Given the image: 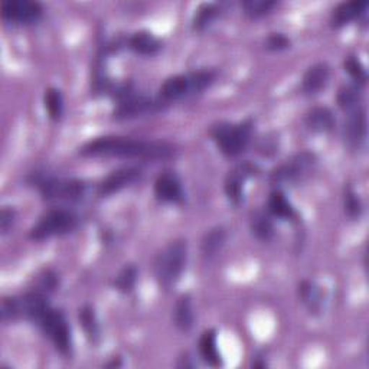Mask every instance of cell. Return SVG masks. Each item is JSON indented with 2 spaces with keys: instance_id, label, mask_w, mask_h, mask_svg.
Masks as SVG:
<instances>
[{
  "instance_id": "obj_1",
  "label": "cell",
  "mask_w": 369,
  "mask_h": 369,
  "mask_svg": "<svg viewBox=\"0 0 369 369\" xmlns=\"http://www.w3.org/2000/svg\"><path fill=\"white\" fill-rule=\"evenodd\" d=\"M80 153L82 156H112L124 159L163 160L169 159L175 153V149L166 142H149L130 137L107 136L85 143L80 149Z\"/></svg>"
},
{
  "instance_id": "obj_2",
  "label": "cell",
  "mask_w": 369,
  "mask_h": 369,
  "mask_svg": "<svg viewBox=\"0 0 369 369\" xmlns=\"http://www.w3.org/2000/svg\"><path fill=\"white\" fill-rule=\"evenodd\" d=\"M212 71H198L167 78L159 90V100L166 104L192 94H199L213 82Z\"/></svg>"
},
{
  "instance_id": "obj_3",
  "label": "cell",
  "mask_w": 369,
  "mask_h": 369,
  "mask_svg": "<svg viewBox=\"0 0 369 369\" xmlns=\"http://www.w3.org/2000/svg\"><path fill=\"white\" fill-rule=\"evenodd\" d=\"M188 257V246L186 241L178 240L170 243L158 257L155 262V276L158 283L169 289L176 285L179 280Z\"/></svg>"
},
{
  "instance_id": "obj_4",
  "label": "cell",
  "mask_w": 369,
  "mask_h": 369,
  "mask_svg": "<svg viewBox=\"0 0 369 369\" xmlns=\"http://www.w3.org/2000/svg\"><path fill=\"white\" fill-rule=\"evenodd\" d=\"M35 323L57 348L59 354L63 356L71 355L73 340H71V329L65 316L59 312L48 306L42 315L35 320Z\"/></svg>"
},
{
  "instance_id": "obj_5",
  "label": "cell",
  "mask_w": 369,
  "mask_h": 369,
  "mask_svg": "<svg viewBox=\"0 0 369 369\" xmlns=\"http://www.w3.org/2000/svg\"><path fill=\"white\" fill-rule=\"evenodd\" d=\"M251 120L240 124L221 123L212 128V137L221 151L227 156H238L246 150L251 137Z\"/></svg>"
},
{
  "instance_id": "obj_6",
  "label": "cell",
  "mask_w": 369,
  "mask_h": 369,
  "mask_svg": "<svg viewBox=\"0 0 369 369\" xmlns=\"http://www.w3.org/2000/svg\"><path fill=\"white\" fill-rule=\"evenodd\" d=\"M78 225L77 215L68 209H52L33 225L29 236L33 241H43L51 236L74 231Z\"/></svg>"
},
{
  "instance_id": "obj_7",
  "label": "cell",
  "mask_w": 369,
  "mask_h": 369,
  "mask_svg": "<svg viewBox=\"0 0 369 369\" xmlns=\"http://www.w3.org/2000/svg\"><path fill=\"white\" fill-rule=\"evenodd\" d=\"M40 190L42 197L48 201L74 202L84 197L85 185L77 179H59L54 176L36 175L32 181Z\"/></svg>"
},
{
  "instance_id": "obj_8",
  "label": "cell",
  "mask_w": 369,
  "mask_h": 369,
  "mask_svg": "<svg viewBox=\"0 0 369 369\" xmlns=\"http://www.w3.org/2000/svg\"><path fill=\"white\" fill-rule=\"evenodd\" d=\"M316 165V156L310 151H301L292 156L285 163H281L271 172L270 181L274 185L283 183H293L309 175V172L313 170Z\"/></svg>"
},
{
  "instance_id": "obj_9",
  "label": "cell",
  "mask_w": 369,
  "mask_h": 369,
  "mask_svg": "<svg viewBox=\"0 0 369 369\" xmlns=\"http://www.w3.org/2000/svg\"><path fill=\"white\" fill-rule=\"evenodd\" d=\"M120 103L114 112V117L117 120H127V119H135L139 116L155 113L162 108L160 100H151L144 96H135L130 93L128 89L119 90Z\"/></svg>"
},
{
  "instance_id": "obj_10",
  "label": "cell",
  "mask_w": 369,
  "mask_h": 369,
  "mask_svg": "<svg viewBox=\"0 0 369 369\" xmlns=\"http://www.w3.org/2000/svg\"><path fill=\"white\" fill-rule=\"evenodd\" d=\"M0 10L5 20L22 25L33 24L43 12L38 2H31V0H6L0 6Z\"/></svg>"
},
{
  "instance_id": "obj_11",
  "label": "cell",
  "mask_w": 369,
  "mask_h": 369,
  "mask_svg": "<svg viewBox=\"0 0 369 369\" xmlns=\"http://www.w3.org/2000/svg\"><path fill=\"white\" fill-rule=\"evenodd\" d=\"M258 172V167L251 162L238 163L232 170H229L225 179V193L228 199L238 205L243 202L244 198V185Z\"/></svg>"
},
{
  "instance_id": "obj_12",
  "label": "cell",
  "mask_w": 369,
  "mask_h": 369,
  "mask_svg": "<svg viewBox=\"0 0 369 369\" xmlns=\"http://www.w3.org/2000/svg\"><path fill=\"white\" fill-rule=\"evenodd\" d=\"M142 178V170L139 167H121L110 173L100 185V197H108L127 186H132Z\"/></svg>"
},
{
  "instance_id": "obj_13",
  "label": "cell",
  "mask_w": 369,
  "mask_h": 369,
  "mask_svg": "<svg viewBox=\"0 0 369 369\" xmlns=\"http://www.w3.org/2000/svg\"><path fill=\"white\" fill-rule=\"evenodd\" d=\"M156 198L166 204H178L183 199V190L179 178L173 173H162L155 182Z\"/></svg>"
},
{
  "instance_id": "obj_14",
  "label": "cell",
  "mask_w": 369,
  "mask_h": 369,
  "mask_svg": "<svg viewBox=\"0 0 369 369\" xmlns=\"http://www.w3.org/2000/svg\"><path fill=\"white\" fill-rule=\"evenodd\" d=\"M331 77V68L326 62H317L305 73L301 80V91L315 96L326 86Z\"/></svg>"
},
{
  "instance_id": "obj_15",
  "label": "cell",
  "mask_w": 369,
  "mask_h": 369,
  "mask_svg": "<svg viewBox=\"0 0 369 369\" xmlns=\"http://www.w3.org/2000/svg\"><path fill=\"white\" fill-rule=\"evenodd\" d=\"M366 136V116L365 110L358 105L348 112L345 123V137L352 146H359Z\"/></svg>"
},
{
  "instance_id": "obj_16",
  "label": "cell",
  "mask_w": 369,
  "mask_h": 369,
  "mask_svg": "<svg viewBox=\"0 0 369 369\" xmlns=\"http://www.w3.org/2000/svg\"><path fill=\"white\" fill-rule=\"evenodd\" d=\"M368 8V2H362V0H352V2H345L340 3L332 13V27L333 28H342L345 25L351 24L352 20L358 19L365 13V9Z\"/></svg>"
},
{
  "instance_id": "obj_17",
  "label": "cell",
  "mask_w": 369,
  "mask_h": 369,
  "mask_svg": "<svg viewBox=\"0 0 369 369\" xmlns=\"http://www.w3.org/2000/svg\"><path fill=\"white\" fill-rule=\"evenodd\" d=\"M335 124V116L328 107H315L306 116V126L315 133H329Z\"/></svg>"
},
{
  "instance_id": "obj_18",
  "label": "cell",
  "mask_w": 369,
  "mask_h": 369,
  "mask_svg": "<svg viewBox=\"0 0 369 369\" xmlns=\"http://www.w3.org/2000/svg\"><path fill=\"white\" fill-rule=\"evenodd\" d=\"M130 48H132L136 54L144 57H153L160 51L162 43L155 35H151L150 32L146 31H140L130 38Z\"/></svg>"
},
{
  "instance_id": "obj_19",
  "label": "cell",
  "mask_w": 369,
  "mask_h": 369,
  "mask_svg": "<svg viewBox=\"0 0 369 369\" xmlns=\"http://www.w3.org/2000/svg\"><path fill=\"white\" fill-rule=\"evenodd\" d=\"M199 354L202 359L211 366H221L223 358L218 349V342H216V332L206 331L199 339Z\"/></svg>"
},
{
  "instance_id": "obj_20",
  "label": "cell",
  "mask_w": 369,
  "mask_h": 369,
  "mask_svg": "<svg viewBox=\"0 0 369 369\" xmlns=\"http://www.w3.org/2000/svg\"><path fill=\"white\" fill-rule=\"evenodd\" d=\"M269 213L280 220H294L296 211L290 201L286 198V195L281 190H273L269 198Z\"/></svg>"
},
{
  "instance_id": "obj_21",
  "label": "cell",
  "mask_w": 369,
  "mask_h": 369,
  "mask_svg": "<svg viewBox=\"0 0 369 369\" xmlns=\"http://www.w3.org/2000/svg\"><path fill=\"white\" fill-rule=\"evenodd\" d=\"M299 297L305 303L306 308L310 310V313H319L322 309V301H323V293L322 289L313 283V281H301L299 286Z\"/></svg>"
},
{
  "instance_id": "obj_22",
  "label": "cell",
  "mask_w": 369,
  "mask_h": 369,
  "mask_svg": "<svg viewBox=\"0 0 369 369\" xmlns=\"http://www.w3.org/2000/svg\"><path fill=\"white\" fill-rule=\"evenodd\" d=\"M225 241H227V232L223 227H216L211 229L202 238V244H201L202 255L208 259L213 258L223 250V247L225 246Z\"/></svg>"
},
{
  "instance_id": "obj_23",
  "label": "cell",
  "mask_w": 369,
  "mask_h": 369,
  "mask_svg": "<svg viewBox=\"0 0 369 369\" xmlns=\"http://www.w3.org/2000/svg\"><path fill=\"white\" fill-rule=\"evenodd\" d=\"M173 319L178 329L182 332H189L193 326V310H192V300L188 294H183L178 299L175 310H173Z\"/></svg>"
},
{
  "instance_id": "obj_24",
  "label": "cell",
  "mask_w": 369,
  "mask_h": 369,
  "mask_svg": "<svg viewBox=\"0 0 369 369\" xmlns=\"http://www.w3.org/2000/svg\"><path fill=\"white\" fill-rule=\"evenodd\" d=\"M251 232L255 238L262 241H269L274 235L273 221L270 218V213L263 211H257L251 218Z\"/></svg>"
},
{
  "instance_id": "obj_25",
  "label": "cell",
  "mask_w": 369,
  "mask_h": 369,
  "mask_svg": "<svg viewBox=\"0 0 369 369\" xmlns=\"http://www.w3.org/2000/svg\"><path fill=\"white\" fill-rule=\"evenodd\" d=\"M80 322L84 332L86 333V338H89L91 342H96L98 339L100 331H98V323L96 319V313L91 308L85 306L80 310Z\"/></svg>"
},
{
  "instance_id": "obj_26",
  "label": "cell",
  "mask_w": 369,
  "mask_h": 369,
  "mask_svg": "<svg viewBox=\"0 0 369 369\" xmlns=\"http://www.w3.org/2000/svg\"><path fill=\"white\" fill-rule=\"evenodd\" d=\"M45 108H47V112L52 120L58 121L62 117L63 98H62V94L59 90L48 89L45 91Z\"/></svg>"
},
{
  "instance_id": "obj_27",
  "label": "cell",
  "mask_w": 369,
  "mask_h": 369,
  "mask_svg": "<svg viewBox=\"0 0 369 369\" xmlns=\"http://www.w3.org/2000/svg\"><path fill=\"white\" fill-rule=\"evenodd\" d=\"M276 5L277 3L271 2V0H246L243 3V9L248 17L258 19L270 13Z\"/></svg>"
},
{
  "instance_id": "obj_28",
  "label": "cell",
  "mask_w": 369,
  "mask_h": 369,
  "mask_svg": "<svg viewBox=\"0 0 369 369\" xmlns=\"http://www.w3.org/2000/svg\"><path fill=\"white\" fill-rule=\"evenodd\" d=\"M359 103H361V93H359L358 85L343 86L338 94V104L346 112H349L352 110V108L358 107Z\"/></svg>"
},
{
  "instance_id": "obj_29",
  "label": "cell",
  "mask_w": 369,
  "mask_h": 369,
  "mask_svg": "<svg viewBox=\"0 0 369 369\" xmlns=\"http://www.w3.org/2000/svg\"><path fill=\"white\" fill-rule=\"evenodd\" d=\"M137 280V270L135 266H126L114 280V286L121 293H130L133 290Z\"/></svg>"
},
{
  "instance_id": "obj_30",
  "label": "cell",
  "mask_w": 369,
  "mask_h": 369,
  "mask_svg": "<svg viewBox=\"0 0 369 369\" xmlns=\"http://www.w3.org/2000/svg\"><path fill=\"white\" fill-rule=\"evenodd\" d=\"M220 15V9L216 5H202L197 15H195L193 19V29L195 31H202L205 29L211 22Z\"/></svg>"
},
{
  "instance_id": "obj_31",
  "label": "cell",
  "mask_w": 369,
  "mask_h": 369,
  "mask_svg": "<svg viewBox=\"0 0 369 369\" xmlns=\"http://www.w3.org/2000/svg\"><path fill=\"white\" fill-rule=\"evenodd\" d=\"M58 287V277L54 271L47 270L43 271L38 278H36V285H35V292L43 294V296H50L52 292H55Z\"/></svg>"
},
{
  "instance_id": "obj_32",
  "label": "cell",
  "mask_w": 369,
  "mask_h": 369,
  "mask_svg": "<svg viewBox=\"0 0 369 369\" xmlns=\"http://www.w3.org/2000/svg\"><path fill=\"white\" fill-rule=\"evenodd\" d=\"M345 70L346 73H348L352 80L356 82V85H363L368 80V74H366V70L365 67L362 65V62L355 58V57H349V58H346L345 61Z\"/></svg>"
},
{
  "instance_id": "obj_33",
  "label": "cell",
  "mask_w": 369,
  "mask_h": 369,
  "mask_svg": "<svg viewBox=\"0 0 369 369\" xmlns=\"http://www.w3.org/2000/svg\"><path fill=\"white\" fill-rule=\"evenodd\" d=\"M345 212L348 213L351 218H358L362 212L361 199L351 188L345 190Z\"/></svg>"
},
{
  "instance_id": "obj_34",
  "label": "cell",
  "mask_w": 369,
  "mask_h": 369,
  "mask_svg": "<svg viewBox=\"0 0 369 369\" xmlns=\"http://www.w3.org/2000/svg\"><path fill=\"white\" fill-rule=\"evenodd\" d=\"M290 47V39L283 33H271L266 40V48L270 51H283Z\"/></svg>"
},
{
  "instance_id": "obj_35",
  "label": "cell",
  "mask_w": 369,
  "mask_h": 369,
  "mask_svg": "<svg viewBox=\"0 0 369 369\" xmlns=\"http://www.w3.org/2000/svg\"><path fill=\"white\" fill-rule=\"evenodd\" d=\"M15 211L9 206H5L2 209V215H0V229H2V234H8L9 229L13 227L15 224Z\"/></svg>"
},
{
  "instance_id": "obj_36",
  "label": "cell",
  "mask_w": 369,
  "mask_h": 369,
  "mask_svg": "<svg viewBox=\"0 0 369 369\" xmlns=\"http://www.w3.org/2000/svg\"><path fill=\"white\" fill-rule=\"evenodd\" d=\"M277 150V139L274 137H270V136H266L263 137L262 140H259L258 143V151L264 156H270L273 153H276Z\"/></svg>"
}]
</instances>
